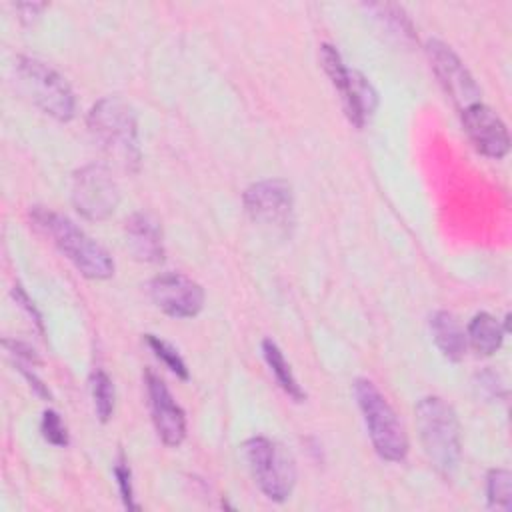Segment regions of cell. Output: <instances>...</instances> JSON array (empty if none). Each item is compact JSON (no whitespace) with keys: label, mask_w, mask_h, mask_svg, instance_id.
Returning <instances> with one entry per match:
<instances>
[{"label":"cell","mask_w":512,"mask_h":512,"mask_svg":"<svg viewBox=\"0 0 512 512\" xmlns=\"http://www.w3.org/2000/svg\"><path fill=\"white\" fill-rule=\"evenodd\" d=\"M114 476H116V484H118V490H120V498L124 502L126 508L130 510H136L138 504L134 502V488H132V472H130V466L126 462V458L120 454L118 462L114 464Z\"/></svg>","instance_id":"cell-22"},{"label":"cell","mask_w":512,"mask_h":512,"mask_svg":"<svg viewBox=\"0 0 512 512\" xmlns=\"http://www.w3.org/2000/svg\"><path fill=\"white\" fill-rule=\"evenodd\" d=\"M488 506L498 510L512 508V474L506 468H492L486 476Z\"/></svg>","instance_id":"cell-18"},{"label":"cell","mask_w":512,"mask_h":512,"mask_svg":"<svg viewBox=\"0 0 512 512\" xmlns=\"http://www.w3.org/2000/svg\"><path fill=\"white\" fill-rule=\"evenodd\" d=\"M504 328L500 326V320H496L488 312L476 314L468 324V342L480 356H492L504 340Z\"/></svg>","instance_id":"cell-16"},{"label":"cell","mask_w":512,"mask_h":512,"mask_svg":"<svg viewBox=\"0 0 512 512\" xmlns=\"http://www.w3.org/2000/svg\"><path fill=\"white\" fill-rule=\"evenodd\" d=\"M462 126L474 148L488 158H504L510 150V134L502 118L486 104L476 102L460 112Z\"/></svg>","instance_id":"cell-12"},{"label":"cell","mask_w":512,"mask_h":512,"mask_svg":"<svg viewBox=\"0 0 512 512\" xmlns=\"http://www.w3.org/2000/svg\"><path fill=\"white\" fill-rule=\"evenodd\" d=\"M40 430L46 442L54 444V446H68V430L62 422V418L58 416V412L54 410H44L42 414V422H40Z\"/></svg>","instance_id":"cell-21"},{"label":"cell","mask_w":512,"mask_h":512,"mask_svg":"<svg viewBox=\"0 0 512 512\" xmlns=\"http://www.w3.org/2000/svg\"><path fill=\"white\" fill-rule=\"evenodd\" d=\"M16 88L24 98L38 106L44 114L54 120L68 122L76 112V98L66 78L52 66L38 58L18 56L16 66Z\"/></svg>","instance_id":"cell-4"},{"label":"cell","mask_w":512,"mask_h":512,"mask_svg":"<svg viewBox=\"0 0 512 512\" xmlns=\"http://www.w3.org/2000/svg\"><path fill=\"white\" fill-rule=\"evenodd\" d=\"M32 222L52 238L54 246L76 266V270L90 280H106L114 274V260L104 246L90 238L70 218L52 210L34 206Z\"/></svg>","instance_id":"cell-2"},{"label":"cell","mask_w":512,"mask_h":512,"mask_svg":"<svg viewBox=\"0 0 512 512\" xmlns=\"http://www.w3.org/2000/svg\"><path fill=\"white\" fill-rule=\"evenodd\" d=\"M146 344L152 348V352L176 374L180 376L182 380H186L190 374H188V368H186V362L182 360V356L178 354V350L168 344L166 340L154 336V334H146Z\"/></svg>","instance_id":"cell-20"},{"label":"cell","mask_w":512,"mask_h":512,"mask_svg":"<svg viewBox=\"0 0 512 512\" xmlns=\"http://www.w3.org/2000/svg\"><path fill=\"white\" fill-rule=\"evenodd\" d=\"M86 124L94 142L118 168L138 172L142 152L136 114L128 102L118 96L100 98L92 104Z\"/></svg>","instance_id":"cell-1"},{"label":"cell","mask_w":512,"mask_h":512,"mask_svg":"<svg viewBox=\"0 0 512 512\" xmlns=\"http://www.w3.org/2000/svg\"><path fill=\"white\" fill-rule=\"evenodd\" d=\"M320 62L330 82L340 94L348 120L354 126L362 128L378 106V94L374 86L362 72L348 68L332 44L320 46Z\"/></svg>","instance_id":"cell-7"},{"label":"cell","mask_w":512,"mask_h":512,"mask_svg":"<svg viewBox=\"0 0 512 512\" xmlns=\"http://www.w3.org/2000/svg\"><path fill=\"white\" fill-rule=\"evenodd\" d=\"M262 354H264V360H266L270 372L274 374L276 382L280 384V388H282L290 398H294L296 402L306 400V392L302 390V386L298 384L296 376L292 374L290 364L286 362L282 350H280L272 340H264V342H262Z\"/></svg>","instance_id":"cell-17"},{"label":"cell","mask_w":512,"mask_h":512,"mask_svg":"<svg viewBox=\"0 0 512 512\" xmlns=\"http://www.w3.org/2000/svg\"><path fill=\"white\" fill-rule=\"evenodd\" d=\"M426 54L430 60V66L442 84L448 98L454 102V106L462 112L464 108L482 102L480 88L470 74V70L464 66L460 56L442 40H428L426 42Z\"/></svg>","instance_id":"cell-10"},{"label":"cell","mask_w":512,"mask_h":512,"mask_svg":"<svg viewBox=\"0 0 512 512\" xmlns=\"http://www.w3.org/2000/svg\"><path fill=\"white\" fill-rule=\"evenodd\" d=\"M148 290L154 304L172 318H192L204 308L202 286L180 272H164L154 276Z\"/></svg>","instance_id":"cell-11"},{"label":"cell","mask_w":512,"mask_h":512,"mask_svg":"<svg viewBox=\"0 0 512 512\" xmlns=\"http://www.w3.org/2000/svg\"><path fill=\"white\" fill-rule=\"evenodd\" d=\"M12 298L16 300V304H18L22 310H26V314L32 318V322L38 326V330H40V332H44L42 316H40V312L36 310L34 302L28 298V294L24 292V288H22L20 284H14V288H12Z\"/></svg>","instance_id":"cell-23"},{"label":"cell","mask_w":512,"mask_h":512,"mask_svg":"<svg viewBox=\"0 0 512 512\" xmlns=\"http://www.w3.org/2000/svg\"><path fill=\"white\" fill-rule=\"evenodd\" d=\"M430 332L438 350L452 362H458L466 354V334L456 320V316L448 310H436L430 316Z\"/></svg>","instance_id":"cell-15"},{"label":"cell","mask_w":512,"mask_h":512,"mask_svg":"<svg viewBox=\"0 0 512 512\" xmlns=\"http://www.w3.org/2000/svg\"><path fill=\"white\" fill-rule=\"evenodd\" d=\"M120 192L104 164H86L72 176V204L88 220H106L118 206Z\"/></svg>","instance_id":"cell-9"},{"label":"cell","mask_w":512,"mask_h":512,"mask_svg":"<svg viewBox=\"0 0 512 512\" xmlns=\"http://www.w3.org/2000/svg\"><path fill=\"white\" fill-rule=\"evenodd\" d=\"M242 456L266 498L274 502L290 498L296 484V464L282 444L264 436H252L242 444Z\"/></svg>","instance_id":"cell-6"},{"label":"cell","mask_w":512,"mask_h":512,"mask_svg":"<svg viewBox=\"0 0 512 512\" xmlns=\"http://www.w3.org/2000/svg\"><path fill=\"white\" fill-rule=\"evenodd\" d=\"M126 246L140 262H160L164 258V238L160 222L148 212H134L124 222Z\"/></svg>","instance_id":"cell-14"},{"label":"cell","mask_w":512,"mask_h":512,"mask_svg":"<svg viewBox=\"0 0 512 512\" xmlns=\"http://www.w3.org/2000/svg\"><path fill=\"white\" fill-rule=\"evenodd\" d=\"M146 390L150 398V412L152 422L156 426V432L160 440L166 446H180L186 438V416L184 410L178 406L162 378H158L154 372H146Z\"/></svg>","instance_id":"cell-13"},{"label":"cell","mask_w":512,"mask_h":512,"mask_svg":"<svg viewBox=\"0 0 512 512\" xmlns=\"http://www.w3.org/2000/svg\"><path fill=\"white\" fill-rule=\"evenodd\" d=\"M354 396L378 456L388 462H402L408 454V436L386 396L368 378L354 382Z\"/></svg>","instance_id":"cell-5"},{"label":"cell","mask_w":512,"mask_h":512,"mask_svg":"<svg viewBox=\"0 0 512 512\" xmlns=\"http://www.w3.org/2000/svg\"><path fill=\"white\" fill-rule=\"evenodd\" d=\"M418 434L430 464L450 478L462 454L460 422L454 408L440 396H424L416 408Z\"/></svg>","instance_id":"cell-3"},{"label":"cell","mask_w":512,"mask_h":512,"mask_svg":"<svg viewBox=\"0 0 512 512\" xmlns=\"http://www.w3.org/2000/svg\"><path fill=\"white\" fill-rule=\"evenodd\" d=\"M248 216L274 232L286 234L294 224L292 186L282 178H266L250 184L242 196Z\"/></svg>","instance_id":"cell-8"},{"label":"cell","mask_w":512,"mask_h":512,"mask_svg":"<svg viewBox=\"0 0 512 512\" xmlns=\"http://www.w3.org/2000/svg\"><path fill=\"white\" fill-rule=\"evenodd\" d=\"M90 390L94 400V410L100 422H108L114 412V384L104 370H94L90 376Z\"/></svg>","instance_id":"cell-19"},{"label":"cell","mask_w":512,"mask_h":512,"mask_svg":"<svg viewBox=\"0 0 512 512\" xmlns=\"http://www.w3.org/2000/svg\"><path fill=\"white\" fill-rule=\"evenodd\" d=\"M478 378H480L478 388H480L482 392H488L490 396H496V394H498V382H496L498 378H496V374H494V372L486 370V372L478 374Z\"/></svg>","instance_id":"cell-24"}]
</instances>
